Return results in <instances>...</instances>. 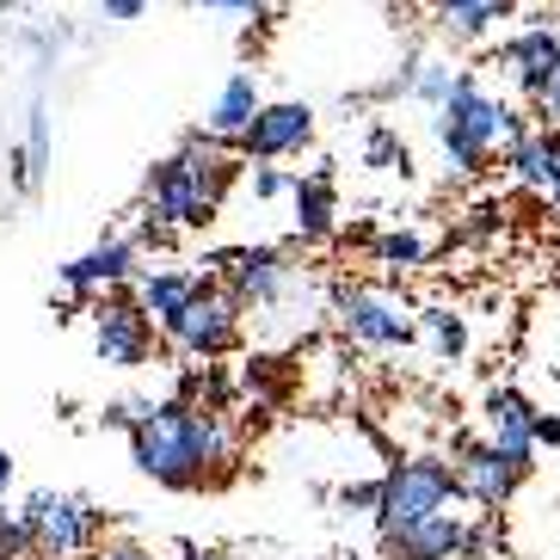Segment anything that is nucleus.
Listing matches in <instances>:
<instances>
[{
    "label": "nucleus",
    "instance_id": "22",
    "mask_svg": "<svg viewBox=\"0 0 560 560\" xmlns=\"http://www.w3.org/2000/svg\"><path fill=\"white\" fill-rule=\"evenodd\" d=\"M370 253H376V265H388V271H419V265L431 259V241L412 229H382L370 234Z\"/></svg>",
    "mask_w": 560,
    "mask_h": 560
},
{
    "label": "nucleus",
    "instance_id": "23",
    "mask_svg": "<svg viewBox=\"0 0 560 560\" xmlns=\"http://www.w3.org/2000/svg\"><path fill=\"white\" fill-rule=\"evenodd\" d=\"M363 166H376V173H407L412 154H407V142H400L388 124H376V130L363 136Z\"/></svg>",
    "mask_w": 560,
    "mask_h": 560
},
{
    "label": "nucleus",
    "instance_id": "16",
    "mask_svg": "<svg viewBox=\"0 0 560 560\" xmlns=\"http://www.w3.org/2000/svg\"><path fill=\"white\" fill-rule=\"evenodd\" d=\"M536 419L542 412L529 407L524 388H487V400H480V431L505 450H542L536 444Z\"/></svg>",
    "mask_w": 560,
    "mask_h": 560
},
{
    "label": "nucleus",
    "instance_id": "29",
    "mask_svg": "<svg viewBox=\"0 0 560 560\" xmlns=\"http://www.w3.org/2000/svg\"><path fill=\"white\" fill-rule=\"evenodd\" d=\"M149 7H154V0H100V13L117 19V25H124V19H142Z\"/></svg>",
    "mask_w": 560,
    "mask_h": 560
},
{
    "label": "nucleus",
    "instance_id": "27",
    "mask_svg": "<svg viewBox=\"0 0 560 560\" xmlns=\"http://www.w3.org/2000/svg\"><path fill=\"white\" fill-rule=\"evenodd\" d=\"M339 505L346 511H382V480H358V487H339Z\"/></svg>",
    "mask_w": 560,
    "mask_h": 560
},
{
    "label": "nucleus",
    "instance_id": "7",
    "mask_svg": "<svg viewBox=\"0 0 560 560\" xmlns=\"http://www.w3.org/2000/svg\"><path fill=\"white\" fill-rule=\"evenodd\" d=\"M241 302L222 290L215 278H203L198 283V296L179 308V320L166 327V346L173 351H185V358H203V363H215V358H229L234 346H241Z\"/></svg>",
    "mask_w": 560,
    "mask_h": 560
},
{
    "label": "nucleus",
    "instance_id": "2",
    "mask_svg": "<svg viewBox=\"0 0 560 560\" xmlns=\"http://www.w3.org/2000/svg\"><path fill=\"white\" fill-rule=\"evenodd\" d=\"M517 130H529L524 117L511 112L499 93H487V86L475 81V74H456V86H450V100L438 105V117H431V136H438V149H444V166L456 173V179H475L480 166L493 161L499 149H505Z\"/></svg>",
    "mask_w": 560,
    "mask_h": 560
},
{
    "label": "nucleus",
    "instance_id": "8",
    "mask_svg": "<svg viewBox=\"0 0 560 560\" xmlns=\"http://www.w3.org/2000/svg\"><path fill=\"white\" fill-rule=\"evenodd\" d=\"M203 265H215V278L229 290L241 308H278L290 278H296V265L283 247H234V253H210Z\"/></svg>",
    "mask_w": 560,
    "mask_h": 560
},
{
    "label": "nucleus",
    "instance_id": "28",
    "mask_svg": "<svg viewBox=\"0 0 560 560\" xmlns=\"http://www.w3.org/2000/svg\"><path fill=\"white\" fill-rule=\"evenodd\" d=\"M203 13H234V19H271L265 0H198Z\"/></svg>",
    "mask_w": 560,
    "mask_h": 560
},
{
    "label": "nucleus",
    "instance_id": "25",
    "mask_svg": "<svg viewBox=\"0 0 560 560\" xmlns=\"http://www.w3.org/2000/svg\"><path fill=\"white\" fill-rule=\"evenodd\" d=\"M450 86H456V74H450L444 62H419V81H412V100L438 112V105L450 100Z\"/></svg>",
    "mask_w": 560,
    "mask_h": 560
},
{
    "label": "nucleus",
    "instance_id": "15",
    "mask_svg": "<svg viewBox=\"0 0 560 560\" xmlns=\"http://www.w3.org/2000/svg\"><path fill=\"white\" fill-rule=\"evenodd\" d=\"M265 112L259 100V81H253L247 68H234L229 81H222V93L210 100V117H203V130L215 136V142H229V149H241V136L253 130V117Z\"/></svg>",
    "mask_w": 560,
    "mask_h": 560
},
{
    "label": "nucleus",
    "instance_id": "5",
    "mask_svg": "<svg viewBox=\"0 0 560 560\" xmlns=\"http://www.w3.org/2000/svg\"><path fill=\"white\" fill-rule=\"evenodd\" d=\"M450 462H456L462 499H475L480 511H499V505H511V493L529 480L536 450H505V444H493V438H456Z\"/></svg>",
    "mask_w": 560,
    "mask_h": 560
},
{
    "label": "nucleus",
    "instance_id": "20",
    "mask_svg": "<svg viewBox=\"0 0 560 560\" xmlns=\"http://www.w3.org/2000/svg\"><path fill=\"white\" fill-rule=\"evenodd\" d=\"M290 210H296V234H302V241H332V229H339L332 166H314L308 179H296V191H290Z\"/></svg>",
    "mask_w": 560,
    "mask_h": 560
},
{
    "label": "nucleus",
    "instance_id": "21",
    "mask_svg": "<svg viewBox=\"0 0 560 560\" xmlns=\"http://www.w3.org/2000/svg\"><path fill=\"white\" fill-rule=\"evenodd\" d=\"M419 339H425L438 358L456 363L462 351H468V320H462L450 302H425V308H419Z\"/></svg>",
    "mask_w": 560,
    "mask_h": 560
},
{
    "label": "nucleus",
    "instance_id": "10",
    "mask_svg": "<svg viewBox=\"0 0 560 560\" xmlns=\"http://www.w3.org/2000/svg\"><path fill=\"white\" fill-rule=\"evenodd\" d=\"M86 314H93V351H100V363H112V370H142L154 358V314L142 302L100 296Z\"/></svg>",
    "mask_w": 560,
    "mask_h": 560
},
{
    "label": "nucleus",
    "instance_id": "18",
    "mask_svg": "<svg viewBox=\"0 0 560 560\" xmlns=\"http://www.w3.org/2000/svg\"><path fill=\"white\" fill-rule=\"evenodd\" d=\"M555 142H560L555 124L517 130V136L505 142V173L524 185V191H542V198H548V179H555Z\"/></svg>",
    "mask_w": 560,
    "mask_h": 560
},
{
    "label": "nucleus",
    "instance_id": "33",
    "mask_svg": "<svg viewBox=\"0 0 560 560\" xmlns=\"http://www.w3.org/2000/svg\"><path fill=\"white\" fill-rule=\"evenodd\" d=\"M548 203L560 210V142H555V179H548Z\"/></svg>",
    "mask_w": 560,
    "mask_h": 560
},
{
    "label": "nucleus",
    "instance_id": "4",
    "mask_svg": "<svg viewBox=\"0 0 560 560\" xmlns=\"http://www.w3.org/2000/svg\"><path fill=\"white\" fill-rule=\"evenodd\" d=\"M462 499L456 487V462L450 456H407L382 475V511L376 524L395 529V524H419V517H438Z\"/></svg>",
    "mask_w": 560,
    "mask_h": 560
},
{
    "label": "nucleus",
    "instance_id": "11",
    "mask_svg": "<svg viewBox=\"0 0 560 560\" xmlns=\"http://www.w3.org/2000/svg\"><path fill=\"white\" fill-rule=\"evenodd\" d=\"M215 210L222 203L203 191V179L185 166V154H173V161H161L149 173V215L154 222H166V229H210Z\"/></svg>",
    "mask_w": 560,
    "mask_h": 560
},
{
    "label": "nucleus",
    "instance_id": "13",
    "mask_svg": "<svg viewBox=\"0 0 560 560\" xmlns=\"http://www.w3.org/2000/svg\"><path fill=\"white\" fill-rule=\"evenodd\" d=\"M499 62H505V74L517 81L524 100H542L560 74V32L555 25H529V32H517L505 50H499Z\"/></svg>",
    "mask_w": 560,
    "mask_h": 560
},
{
    "label": "nucleus",
    "instance_id": "30",
    "mask_svg": "<svg viewBox=\"0 0 560 560\" xmlns=\"http://www.w3.org/2000/svg\"><path fill=\"white\" fill-rule=\"evenodd\" d=\"M499 229V203H475L468 210V234H493Z\"/></svg>",
    "mask_w": 560,
    "mask_h": 560
},
{
    "label": "nucleus",
    "instance_id": "1",
    "mask_svg": "<svg viewBox=\"0 0 560 560\" xmlns=\"http://www.w3.org/2000/svg\"><path fill=\"white\" fill-rule=\"evenodd\" d=\"M105 425L130 431L136 468L173 493H198V487H222L234 475V438L222 425V412L191 407V400H117L105 407Z\"/></svg>",
    "mask_w": 560,
    "mask_h": 560
},
{
    "label": "nucleus",
    "instance_id": "26",
    "mask_svg": "<svg viewBox=\"0 0 560 560\" xmlns=\"http://www.w3.org/2000/svg\"><path fill=\"white\" fill-rule=\"evenodd\" d=\"M290 191H296V173H283V166H271V161L253 166V198L259 203H278V198H290Z\"/></svg>",
    "mask_w": 560,
    "mask_h": 560
},
{
    "label": "nucleus",
    "instance_id": "3",
    "mask_svg": "<svg viewBox=\"0 0 560 560\" xmlns=\"http://www.w3.org/2000/svg\"><path fill=\"white\" fill-rule=\"evenodd\" d=\"M25 524H32V542L44 560H81V555H100L105 548V511L81 493H32L25 511H19Z\"/></svg>",
    "mask_w": 560,
    "mask_h": 560
},
{
    "label": "nucleus",
    "instance_id": "31",
    "mask_svg": "<svg viewBox=\"0 0 560 560\" xmlns=\"http://www.w3.org/2000/svg\"><path fill=\"white\" fill-rule=\"evenodd\" d=\"M93 560H154V555H149V548H136V542H105Z\"/></svg>",
    "mask_w": 560,
    "mask_h": 560
},
{
    "label": "nucleus",
    "instance_id": "12",
    "mask_svg": "<svg viewBox=\"0 0 560 560\" xmlns=\"http://www.w3.org/2000/svg\"><path fill=\"white\" fill-rule=\"evenodd\" d=\"M308 142H314V105H302V100H271L259 117H253V130L241 136V154L259 166V161L302 154Z\"/></svg>",
    "mask_w": 560,
    "mask_h": 560
},
{
    "label": "nucleus",
    "instance_id": "19",
    "mask_svg": "<svg viewBox=\"0 0 560 560\" xmlns=\"http://www.w3.org/2000/svg\"><path fill=\"white\" fill-rule=\"evenodd\" d=\"M198 283H203V271H179V265H154V271H142L136 278V302L154 314V327H173L179 320V308L191 296H198Z\"/></svg>",
    "mask_w": 560,
    "mask_h": 560
},
{
    "label": "nucleus",
    "instance_id": "17",
    "mask_svg": "<svg viewBox=\"0 0 560 560\" xmlns=\"http://www.w3.org/2000/svg\"><path fill=\"white\" fill-rule=\"evenodd\" d=\"M517 13V0H431V19L450 44H480L487 32H499Z\"/></svg>",
    "mask_w": 560,
    "mask_h": 560
},
{
    "label": "nucleus",
    "instance_id": "34",
    "mask_svg": "<svg viewBox=\"0 0 560 560\" xmlns=\"http://www.w3.org/2000/svg\"><path fill=\"white\" fill-rule=\"evenodd\" d=\"M7 480H13V456H7V444H0V493H7Z\"/></svg>",
    "mask_w": 560,
    "mask_h": 560
},
{
    "label": "nucleus",
    "instance_id": "14",
    "mask_svg": "<svg viewBox=\"0 0 560 560\" xmlns=\"http://www.w3.org/2000/svg\"><path fill=\"white\" fill-rule=\"evenodd\" d=\"M142 278L136 271V241H100V247H86L81 259L62 265V290L68 296H93V290H117V283Z\"/></svg>",
    "mask_w": 560,
    "mask_h": 560
},
{
    "label": "nucleus",
    "instance_id": "24",
    "mask_svg": "<svg viewBox=\"0 0 560 560\" xmlns=\"http://www.w3.org/2000/svg\"><path fill=\"white\" fill-rule=\"evenodd\" d=\"M25 555H37L32 524H25L19 511H7V505H0V560H25Z\"/></svg>",
    "mask_w": 560,
    "mask_h": 560
},
{
    "label": "nucleus",
    "instance_id": "6",
    "mask_svg": "<svg viewBox=\"0 0 560 560\" xmlns=\"http://www.w3.org/2000/svg\"><path fill=\"white\" fill-rule=\"evenodd\" d=\"M332 314L339 327L358 339V346H376V351H395L419 339V308L400 302L395 290H370V283H339L332 290Z\"/></svg>",
    "mask_w": 560,
    "mask_h": 560
},
{
    "label": "nucleus",
    "instance_id": "32",
    "mask_svg": "<svg viewBox=\"0 0 560 560\" xmlns=\"http://www.w3.org/2000/svg\"><path fill=\"white\" fill-rule=\"evenodd\" d=\"M536 444L560 450V412H542V419H536Z\"/></svg>",
    "mask_w": 560,
    "mask_h": 560
},
{
    "label": "nucleus",
    "instance_id": "9",
    "mask_svg": "<svg viewBox=\"0 0 560 560\" xmlns=\"http://www.w3.org/2000/svg\"><path fill=\"white\" fill-rule=\"evenodd\" d=\"M480 548H487V524H462L456 511L382 529V560H475Z\"/></svg>",
    "mask_w": 560,
    "mask_h": 560
},
{
    "label": "nucleus",
    "instance_id": "35",
    "mask_svg": "<svg viewBox=\"0 0 560 560\" xmlns=\"http://www.w3.org/2000/svg\"><path fill=\"white\" fill-rule=\"evenodd\" d=\"M191 560H215V555H191Z\"/></svg>",
    "mask_w": 560,
    "mask_h": 560
}]
</instances>
